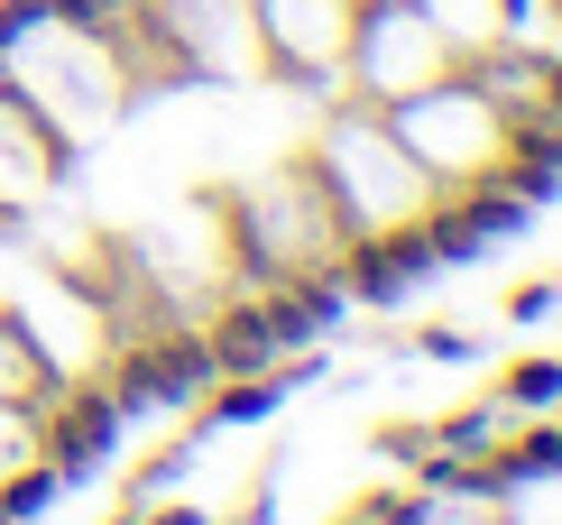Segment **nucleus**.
<instances>
[{
    "mask_svg": "<svg viewBox=\"0 0 562 525\" xmlns=\"http://www.w3.org/2000/svg\"><path fill=\"white\" fill-rule=\"evenodd\" d=\"M304 166H314V185H323V203H333L350 258H387V249H406L415 231L442 212V185L406 157V138L387 130L379 102L333 111V121L314 130V148H304Z\"/></svg>",
    "mask_w": 562,
    "mask_h": 525,
    "instance_id": "nucleus-1",
    "label": "nucleus"
},
{
    "mask_svg": "<svg viewBox=\"0 0 562 525\" xmlns=\"http://www.w3.org/2000/svg\"><path fill=\"white\" fill-rule=\"evenodd\" d=\"M387 130L406 138V157L442 185V203H452L461 185H488V176L498 185H535V166L553 157L544 121H517L471 65L425 83V92H406V102H387Z\"/></svg>",
    "mask_w": 562,
    "mask_h": 525,
    "instance_id": "nucleus-2",
    "label": "nucleus"
},
{
    "mask_svg": "<svg viewBox=\"0 0 562 525\" xmlns=\"http://www.w3.org/2000/svg\"><path fill=\"white\" fill-rule=\"evenodd\" d=\"M442 75H461L452 37L434 29L415 0H360V19H350V46H341V83L360 92V102H406V92H425Z\"/></svg>",
    "mask_w": 562,
    "mask_h": 525,
    "instance_id": "nucleus-3",
    "label": "nucleus"
},
{
    "mask_svg": "<svg viewBox=\"0 0 562 525\" xmlns=\"http://www.w3.org/2000/svg\"><path fill=\"white\" fill-rule=\"evenodd\" d=\"M259 10V46H268V75L286 83H341V46L360 0H249Z\"/></svg>",
    "mask_w": 562,
    "mask_h": 525,
    "instance_id": "nucleus-4",
    "label": "nucleus"
},
{
    "mask_svg": "<svg viewBox=\"0 0 562 525\" xmlns=\"http://www.w3.org/2000/svg\"><path fill=\"white\" fill-rule=\"evenodd\" d=\"M46 489V415L0 396V489Z\"/></svg>",
    "mask_w": 562,
    "mask_h": 525,
    "instance_id": "nucleus-5",
    "label": "nucleus"
},
{
    "mask_svg": "<svg viewBox=\"0 0 562 525\" xmlns=\"http://www.w3.org/2000/svg\"><path fill=\"white\" fill-rule=\"evenodd\" d=\"M0 396H10V405H65V388L46 378V360L29 350V332L10 323V304H0Z\"/></svg>",
    "mask_w": 562,
    "mask_h": 525,
    "instance_id": "nucleus-6",
    "label": "nucleus"
},
{
    "mask_svg": "<svg viewBox=\"0 0 562 525\" xmlns=\"http://www.w3.org/2000/svg\"><path fill=\"white\" fill-rule=\"evenodd\" d=\"M379 525H498V507H480L471 489H461V498L425 489V498H406V507H379Z\"/></svg>",
    "mask_w": 562,
    "mask_h": 525,
    "instance_id": "nucleus-7",
    "label": "nucleus"
},
{
    "mask_svg": "<svg viewBox=\"0 0 562 525\" xmlns=\"http://www.w3.org/2000/svg\"><path fill=\"white\" fill-rule=\"evenodd\" d=\"M507 405H544V396H562V360H526V369H507V388H498Z\"/></svg>",
    "mask_w": 562,
    "mask_h": 525,
    "instance_id": "nucleus-8",
    "label": "nucleus"
},
{
    "mask_svg": "<svg viewBox=\"0 0 562 525\" xmlns=\"http://www.w3.org/2000/svg\"><path fill=\"white\" fill-rule=\"evenodd\" d=\"M544 10H553V29H562V0H544Z\"/></svg>",
    "mask_w": 562,
    "mask_h": 525,
    "instance_id": "nucleus-9",
    "label": "nucleus"
}]
</instances>
